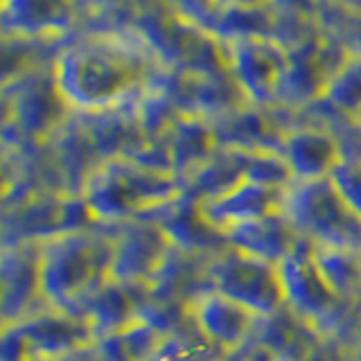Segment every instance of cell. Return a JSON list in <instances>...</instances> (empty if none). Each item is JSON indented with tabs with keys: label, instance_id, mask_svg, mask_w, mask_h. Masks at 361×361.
Returning a JSON list of instances; mask_svg holds the SVG:
<instances>
[{
	"label": "cell",
	"instance_id": "6da1fadb",
	"mask_svg": "<svg viewBox=\"0 0 361 361\" xmlns=\"http://www.w3.org/2000/svg\"><path fill=\"white\" fill-rule=\"evenodd\" d=\"M163 61L140 32H97L77 39L54 61L66 104L79 113H104L138 99Z\"/></svg>",
	"mask_w": 361,
	"mask_h": 361
},
{
	"label": "cell",
	"instance_id": "7a4b0ae2",
	"mask_svg": "<svg viewBox=\"0 0 361 361\" xmlns=\"http://www.w3.org/2000/svg\"><path fill=\"white\" fill-rule=\"evenodd\" d=\"M111 269L113 240L106 233L79 228L39 242L41 293L52 310L79 316L113 280Z\"/></svg>",
	"mask_w": 361,
	"mask_h": 361
},
{
	"label": "cell",
	"instance_id": "3957f363",
	"mask_svg": "<svg viewBox=\"0 0 361 361\" xmlns=\"http://www.w3.org/2000/svg\"><path fill=\"white\" fill-rule=\"evenodd\" d=\"M180 178L131 156H111L90 167L82 199L97 224L147 219L183 199Z\"/></svg>",
	"mask_w": 361,
	"mask_h": 361
},
{
	"label": "cell",
	"instance_id": "277c9868",
	"mask_svg": "<svg viewBox=\"0 0 361 361\" xmlns=\"http://www.w3.org/2000/svg\"><path fill=\"white\" fill-rule=\"evenodd\" d=\"M282 214L314 246L361 251V217L345 206L330 178L293 180Z\"/></svg>",
	"mask_w": 361,
	"mask_h": 361
},
{
	"label": "cell",
	"instance_id": "5b68a950",
	"mask_svg": "<svg viewBox=\"0 0 361 361\" xmlns=\"http://www.w3.org/2000/svg\"><path fill=\"white\" fill-rule=\"evenodd\" d=\"M97 336L84 316L45 307L5 327V361L61 357L95 345Z\"/></svg>",
	"mask_w": 361,
	"mask_h": 361
},
{
	"label": "cell",
	"instance_id": "8992f818",
	"mask_svg": "<svg viewBox=\"0 0 361 361\" xmlns=\"http://www.w3.org/2000/svg\"><path fill=\"white\" fill-rule=\"evenodd\" d=\"M210 287L253 310L259 319L285 310L278 264L226 246L206 267Z\"/></svg>",
	"mask_w": 361,
	"mask_h": 361
},
{
	"label": "cell",
	"instance_id": "52a82bcc",
	"mask_svg": "<svg viewBox=\"0 0 361 361\" xmlns=\"http://www.w3.org/2000/svg\"><path fill=\"white\" fill-rule=\"evenodd\" d=\"M219 45L235 86L248 99L255 104H269L278 99L289 63V50L269 37L219 39Z\"/></svg>",
	"mask_w": 361,
	"mask_h": 361
},
{
	"label": "cell",
	"instance_id": "ba28073f",
	"mask_svg": "<svg viewBox=\"0 0 361 361\" xmlns=\"http://www.w3.org/2000/svg\"><path fill=\"white\" fill-rule=\"evenodd\" d=\"M111 278L122 285H149L167 264L174 242L154 219H131L116 224Z\"/></svg>",
	"mask_w": 361,
	"mask_h": 361
},
{
	"label": "cell",
	"instance_id": "9c48e42d",
	"mask_svg": "<svg viewBox=\"0 0 361 361\" xmlns=\"http://www.w3.org/2000/svg\"><path fill=\"white\" fill-rule=\"evenodd\" d=\"M278 274L285 291V307L305 323L319 325L341 305V298L330 289L316 267L312 242L302 237L278 262Z\"/></svg>",
	"mask_w": 361,
	"mask_h": 361
},
{
	"label": "cell",
	"instance_id": "30bf717a",
	"mask_svg": "<svg viewBox=\"0 0 361 361\" xmlns=\"http://www.w3.org/2000/svg\"><path fill=\"white\" fill-rule=\"evenodd\" d=\"M287 188L262 183V180L253 178H242L235 185L221 190L219 195L195 201L203 221L224 237V233L235 228V226L282 212Z\"/></svg>",
	"mask_w": 361,
	"mask_h": 361
},
{
	"label": "cell",
	"instance_id": "8fae6325",
	"mask_svg": "<svg viewBox=\"0 0 361 361\" xmlns=\"http://www.w3.org/2000/svg\"><path fill=\"white\" fill-rule=\"evenodd\" d=\"M185 314L199 334L224 353L244 348L259 323V316L253 310L212 287L195 293L185 305Z\"/></svg>",
	"mask_w": 361,
	"mask_h": 361
},
{
	"label": "cell",
	"instance_id": "7c38bea8",
	"mask_svg": "<svg viewBox=\"0 0 361 361\" xmlns=\"http://www.w3.org/2000/svg\"><path fill=\"white\" fill-rule=\"evenodd\" d=\"M280 156L285 158L293 180L327 178L345 158L334 135L316 127L287 131L280 147Z\"/></svg>",
	"mask_w": 361,
	"mask_h": 361
},
{
	"label": "cell",
	"instance_id": "4fadbf2b",
	"mask_svg": "<svg viewBox=\"0 0 361 361\" xmlns=\"http://www.w3.org/2000/svg\"><path fill=\"white\" fill-rule=\"evenodd\" d=\"M224 240L226 246L278 264L298 244L300 235L293 231V226L285 214L278 212L262 219L235 226V228L224 233Z\"/></svg>",
	"mask_w": 361,
	"mask_h": 361
},
{
	"label": "cell",
	"instance_id": "5bb4252c",
	"mask_svg": "<svg viewBox=\"0 0 361 361\" xmlns=\"http://www.w3.org/2000/svg\"><path fill=\"white\" fill-rule=\"evenodd\" d=\"M167 149L172 172L180 178L183 174L195 176L217 154L219 142L214 129L199 116H180L167 131Z\"/></svg>",
	"mask_w": 361,
	"mask_h": 361
},
{
	"label": "cell",
	"instance_id": "9a60e30c",
	"mask_svg": "<svg viewBox=\"0 0 361 361\" xmlns=\"http://www.w3.org/2000/svg\"><path fill=\"white\" fill-rule=\"evenodd\" d=\"M54 102H66L59 86H56L54 66L50 75L37 73L20 79V90L16 93V124H20L25 133H41L56 127Z\"/></svg>",
	"mask_w": 361,
	"mask_h": 361
},
{
	"label": "cell",
	"instance_id": "2e32d148",
	"mask_svg": "<svg viewBox=\"0 0 361 361\" xmlns=\"http://www.w3.org/2000/svg\"><path fill=\"white\" fill-rule=\"evenodd\" d=\"M75 0H5V27L20 37H54L71 25Z\"/></svg>",
	"mask_w": 361,
	"mask_h": 361
},
{
	"label": "cell",
	"instance_id": "e0dca14e",
	"mask_svg": "<svg viewBox=\"0 0 361 361\" xmlns=\"http://www.w3.org/2000/svg\"><path fill=\"white\" fill-rule=\"evenodd\" d=\"M314 246V244H312ZM314 259L321 276L338 298H357L361 293V251L332 246H314Z\"/></svg>",
	"mask_w": 361,
	"mask_h": 361
},
{
	"label": "cell",
	"instance_id": "ac0fdd59",
	"mask_svg": "<svg viewBox=\"0 0 361 361\" xmlns=\"http://www.w3.org/2000/svg\"><path fill=\"white\" fill-rule=\"evenodd\" d=\"M226 355L228 353H224L221 348L212 345L208 338H203L190 321V330H167L147 361H221Z\"/></svg>",
	"mask_w": 361,
	"mask_h": 361
},
{
	"label": "cell",
	"instance_id": "d6986e66",
	"mask_svg": "<svg viewBox=\"0 0 361 361\" xmlns=\"http://www.w3.org/2000/svg\"><path fill=\"white\" fill-rule=\"evenodd\" d=\"M321 97L332 109L361 122V56L359 54L353 52L348 54V59L330 77Z\"/></svg>",
	"mask_w": 361,
	"mask_h": 361
},
{
	"label": "cell",
	"instance_id": "ffe728a7",
	"mask_svg": "<svg viewBox=\"0 0 361 361\" xmlns=\"http://www.w3.org/2000/svg\"><path fill=\"white\" fill-rule=\"evenodd\" d=\"M327 178L332 180L334 190L345 201V206L361 217V161L343 158Z\"/></svg>",
	"mask_w": 361,
	"mask_h": 361
},
{
	"label": "cell",
	"instance_id": "44dd1931",
	"mask_svg": "<svg viewBox=\"0 0 361 361\" xmlns=\"http://www.w3.org/2000/svg\"><path fill=\"white\" fill-rule=\"evenodd\" d=\"M244 348L235 350V353H228L221 361H274V353L264 345H253L251 350H246V353H244Z\"/></svg>",
	"mask_w": 361,
	"mask_h": 361
},
{
	"label": "cell",
	"instance_id": "7402d4cb",
	"mask_svg": "<svg viewBox=\"0 0 361 361\" xmlns=\"http://www.w3.org/2000/svg\"><path fill=\"white\" fill-rule=\"evenodd\" d=\"M37 361H97V355H95V345H90V348L75 350V353H68V355H61V357L37 359Z\"/></svg>",
	"mask_w": 361,
	"mask_h": 361
},
{
	"label": "cell",
	"instance_id": "603a6c76",
	"mask_svg": "<svg viewBox=\"0 0 361 361\" xmlns=\"http://www.w3.org/2000/svg\"><path fill=\"white\" fill-rule=\"evenodd\" d=\"M353 34H355V37H353L355 45H353V48H350V52H353V54H359V56H361V14L357 16V23H355V30H353Z\"/></svg>",
	"mask_w": 361,
	"mask_h": 361
},
{
	"label": "cell",
	"instance_id": "cb8c5ba5",
	"mask_svg": "<svg viewBox=\"0 0 361 361\" xmlns=\"http://www.w3.org/2000/svg\"><path fill=\"white\" fill-rule=\"evenodd\" d=\"M336 3H341L348 9H353V11H357V14H361V0H336Z\"/></svg>",
	"mask_w": 361,
	"mask_h": 361
}]
</instances>
